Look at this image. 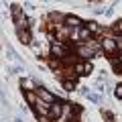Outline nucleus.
<instances>
[{
    "mask_svg": "<svg viewBox=\"0 0 122 122\" xmlns=\"http://www.w3.org/2000/svg\"><path fill=\"white\" fill-rule=\"evenodd\" d=\"M25 100H26V104H29V106H35L37 100H39V94H37L35 90H26L25 92Z\"/></svg>",
    "mask_w": 122,
    "mask_h": 122,
    "instance_id": "9",
    "label": "nucleus"
},
{
    "mask_svg": "<svg viewBox=\"0 0 122 122\" xmlns=\"http://www.w3.org/2000/svg\"><path fill=\"white\" fill-rule=\"evenodd\" d=\"M51 55L57 59H69V47L63 41H53L51 43Z\"/></svg>",
    "mask_w": 122,
    "mask_h": 122,
    "instance_id": "2",
    "label": "nucleus"
},
{
    "mask_svg": "<svg viewBox=\"0 0 122 122\" xmlns=\"http://www.w3.org/2000/svg\"><path fill=\"white\" fill-rule=\"evenodd\" d=\"M61 116H63V104L53 102L51 108H49V118H51V120H59Z\"/></svg>",
    "mask_w": 122,
    "mask_h": 122,
    "instance_id": "4",
    "label": "nucleus"
},
{
    "mask_svg": "<svg viewBox=\"0 0 122 122\" xmlns=\"http://www.w3.org/2000/svg\"><path fill=\"white\" fill-rule=\"evenodd\" d=\"M63 25L69 26V29H77V26H83V20L79 16H73V14H67L65 18H63Z\"/></svg>",
    "mask_w": 122,
    "mask_h": 122,
    "instance_id": "5",
    "label": "nucleus"
},
{
    "mask_svg": "<svg viewBox=\"0 0 122 122\" xmlns=\"http://www.w3.org/2000/svg\"><path fill=\"white\" fill-rule=\"evenodd\" d=\"M86 26L92 30V35H94V33H102V29H100V25H98V22H87Z\"/></svg>",
    "mask_w": 122,
    "mask_h": 122,
    "instance_id": "12",
    "label": "nucleus"
},
{
    "mask_svg": "<svg viewBox=\"0 0 122 122\" xmlns=\"http://www.w3.org/2000/svg\"><path fill=\"white\" fill-rule=\"evenodd\" d=\"M61 86H63V90H65V92H73L75 90V81H73V79H63Z\"/></svg>",
    "mask_w": 122,
    "mask_h": 122,
    "instance_id": "11",
    "label": "nucleus"
},
{
    "mask_svg": "<svg viewBox=\"0 0 122 122\" xmlns=\"http://www.w3.org/2000/svg\"><path fill=\"white\" fill-rule=\"evenodd\" d=\"M49 108H51V104H47V102H43L41 98L37 100V104H35V112L39 114L41 118H43V116H49Z\"/></svg>",
    "mask_w": 122,
    "mask_h": 122,
    "instance_id": "6",
    "label": "nucleus"
},
{
    "mask_svg": "<svg viewBox=\"0 0 122 122\" xmlns=\"http://www.w3.org/2000/svg\"><path fill=\"white\" fill-rule=\"evenodd\" d=\"M18 33V39H20V43L22 45H26V43H33V39H30V33L26 29H22V30H16Z\"/></svg>",
    "mask_w": 122,
    "mask_h": 122,
    "instance_id": "10",
    "label": "nucleus"
},
{
    "mask_svg": "<svg viewBox=\"0 0 122 122\" xmlns=\"http://www.w3.org/2000/svg\"><path fill=\"white\" fill-rule=\"evenodd\" d=\"M112 33H116V35H122V18L114 22V26H112Z\"/></svg>",
    "mask_w": 122,
    "mask_h": 122,
    "instance_id": "13",
    "label": "nucleus"
},
{
    "mask_svg": "<svg viewBox=\"0 0 122 122\" xmlns=\"http://www.w3.org/2000/svg\"><path fill=\"white\" fill-rule=\"evenodd\" d=\"M102 51L104 53H116L118 51V45H116V39H112V37H106L104 41H102Z\"/></svg>",
    "mask_w": 122,
    "mask_h": 122,
    "instance_id": "3",
    "label": "nucleus"
},
{
    "mask_svg": "<svg viewBox=\"0 0 122 122\" xmlns=\"http://www.w3.org/2000/svg\"><path fill=\"white\" fill-rule=\"evenodd\" d=\"M114 96L118 98V100H122V83H118L116 90H114Z\"/></svg>",
    "mask_w": 122,
    "mask_h": 122,
    "instance_id": "14",
    "label": "nucleus"
},
{
    "mask_svg": "<svg viewBox=\"0 0 122 122\" xmlns=\"http://www.w3.org/2000/svg\"><path fill=\"white\" fill-rule=\"evenodd\" d=\"M37 94H39V98L43 102H47V104H53V102H57L55 100V96H53L49 90H43V87H37Z\"/></svg>",
    "mask_w": 122,
    "mask_h": 122,
    "instance_id": "8",
    "label": "nucleus"
},
{
    "mask_svg": "<svg viewBox=\"0 0 122 122\" xmlns=\"http://www.w3.org/2000/svg\"><path fill=\"white\" fill-rule=\"evenodd\" d=\"M73 71L77 75H87V73H92V63H90V61H86V63H75Z\"/></svg>",
    "mask_w": 122,
    "mask_h": 122,
    "instance_id": "7",
    "label": "nucleus"
},
{
    "mask_svg": "<svg viewBox=\"0 0 122 122\" xmlns=\"http://www.w3.org/2000/svg\"><path fill=\"white\" fill-rule=\"evenodd\" d=\"M12 18H14V26H16V30H22V29H29V25H26V14H25V10L20 8L18 4H14L12 6Z\"/></svg>",
    "mask_w": 122,
    "mask_h": 122,
    "instance_id": "1",
    "label": "nucleus"
},
{
    "mask_svg": "<svg viewBox=\"0 0 122 122\" xmlns=\"http://www.w3.org/2000/svg\"><path fill=\"white\" fill-rule=\"evenodd\" d=\"M116 45H118V51H122V35L116 37Z\"/></svg>",
    "mask_w": 122,
    "mask_h": 122,
    "instance_id": "15",
    "label": "nucleus"
}]
</instances>
